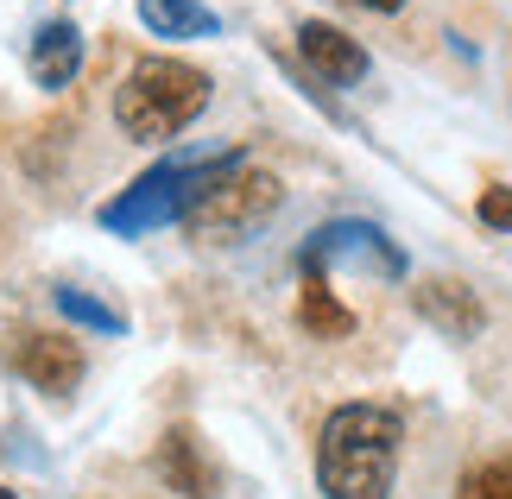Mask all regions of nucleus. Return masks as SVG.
Wrapping results in <instances>:
<instances>
[{"instance_id": "8", "label": "nucleus", "mask_w": 512, "mask_h": 499, "mask_svg": "<svg viewBox=\"0 0 512 499\" xmlns=\"http://www.w3.org/2000/svg\"><path fill=\"white\" fill-rule=\"evenodd\" d=\"M26 64H32V83H38V89H51V95L70 89L76 76H83V32H76L70 19H51V26H38Z\"/></svg>"}, {"instance_id": "12", "label": "nucleus", "mask_w": 512, "mask_h": 499, "mask_svg": "<svg viewBox=\"0 0 512 499\" xmlns=\"http://www.w3.org/2000/svg\"><path fill=\"white\" fill-rule=\"evenodd\" d=\"M298 323H304L310 335H329V342L354 329L348 304H342L336 291H329V278H323V272H310V278H304V297H298Z\"/></svg>"}, {"instance_id": "10", "label": "nucleus", "mask_w": 512, "mask_h": 499, "mask_svg": "<svg viewBox=\"0 0 512 499\" xmlns=\"http://www.w3.org/2000/svg\"><path fill=\"white\" fill-rule=\"evenodd\" d=\"M159 474H165V487H177L184 499H215V462L203 455V443H196L190 430H171L165 436Z\"/></svg>"}, {"instance_id": "9", "label": "nucleus", "mask_w": 512, "mask_h": 499, "mask_svg": "<svg viewBox=\"0 0 512 499\" xmlns=\"http://www.w3.org/2000/svg\"><path fill=\"white\" fill-rule=\"evenodd\" d=\"M418 316H424V323H437L449 342H475L481 323H487V316H481V297L468 291L462 278H430V285L418 291Z\"/></svg>"}, {"instance_id": "6", "label": "nucleus", "mask_w": 512, "mask_h": 499, "mask_svg": "<svg viewBox=\"0 0 512 499\" xmlns=\"http://www.w3.org/2000/svg\"><path fill=\"white\" fill-rule=\"evenodd\" d=\"M13 373L19 379H32L38 392H51V398H64L76 392V379H83V348L70 342V335H45V329H26V335H13Z\"/></svg>"}, {"instance_id": "5", "label": "nucleus", "mask_w": 512, "mask_h": 499, "mask_svg": "<svg viewBox=\"0 0 512 499\" xmlns=\"http://www.w3.org/2000/svg\"><path fill=\"white\" fill-rule=\"evenodd\" d=\"M329 259H336V266H367V272H386V278H399V272H405V253L392 247L380 228H367V222H336V228H317V234H310L304 266H310V272H323Z\"/></svg>"}, {"instance_id": "4", "label": "nucleus", "mask_w": 512, "mask_h": 499, "mask_svg": "<svg viewBox=\"0 0 512 499\" xmlns=\"http://www.w3.org/2000/svg\"><path fill=\"white\" fill-rule=\"evenodd\" d=\"M279 196H285V190H279V177H272V171H260V165H234L228 177H215V184L184 209V228H190V241H203V247L247 241L253 228L272 222Z\"/></svg>"}, {"instance_id": "7", "label": "nucleus", "mask_w": 512, "mask_h": 499, "mask_svg": "<svg viewBox=\"0 0 512 499\" xmlns=\"http://www.w3.org/2000/svg\"><path fill=\"white\" fill-rule=\"evenodd\" d=\"M298 51H304V64L317 70L323 83H336V89L367 83V51L354 45L342 26H329V19H304V26H298Z\"/></svg>"}, {"instance_id": "14", "label": "nucleus", "mask_w": 512, "mask_h": 499, "mask_svg": "<svg viewBox=\"0 0 512 499\" xmlns=\"http://www.w3.org/2000/svg\"><path fill=\"white\" fill-rule=\"evenodd\" d=\"M456 499H512V455H494V462H475L462 474Z\"/></svg>"}, {"instance_id": "11", "label": "nucleus", "mask_w": 512, "mask_h": 499, "mask_svg": "<svg viewBox=\"0 0 512 499\" xmlns=\"http://www.w3.org/2000/svg\"><path fill=\"white\" fill-rule=\"evenodd\" d=\"M140 26L152 38H215L222 19H215L203 0H140Z\"/></svg>"}, {"instance_id": "2", "label": "nucleus", "mask_w": 512, "mask_h": 499, "mask_svg": "<svg viewBox=\"0 0 512 499\" xmlns=\"http://www.w3.org/2000/svg\"><path fill=\"white\" fill-rule=\"evenodd\" d=\"M209 108V76L184 57H140L114 89V121L127 139H177Z\"/></svg>"}, {"instance_id": "13", "label": "nucleus", "mask_w": 512, "mask_h": 499, "mask_svg": "<svg viewBox=\"0 0 512 499\" xmlns=\"http://www.w3.org/2000/svg\"><path fill=\"white\" fill-rule=\"evenodd\" d=\"M57 310H64L76 329H95V335H121L127 329L121 310L102 304V297H89V291H76V285H57Z\"/></svg>"}, {"instance_id": "15", "label": "nucleus", "mask_w": 512, "mask_h": 499, "mask_svg": "<svg viewBox=\"0 0 512 499\" xmlns=\"http://www.w3.org/2000/svg\"><path fill=\"white\" fill-rule=\"evenodd\" d=\"M475 209H481V222H487V228H512V190H506V184H487Z\"/></svg>"}, {"instance_id": "17", "label": "nucleus", "mask_w": 512, "mask_h": 499, "mask_svg": "<svg viewBox=\"0 0 512 499\" xmlns=\"http://www.w3.org/2000/svg\"><path fill=\"white\" fill-rule=\"evenodd\" d=\"M0 499H13V493H7V487H0Z\"/></svg>"}, {"instance_id": "3", "label": "nucleus", "mask_w": 512, "mask_h": 499, "mask_svg": "<svg viewBox=\"0 0 512 499\" xmlns=\"http://www.w3.org/2000/svg\"><path fill=\"white\" fill-rule=\"evenodd\" d=\"M234 165H247V158L241 152L165 158V165H152L146 177H133L114 203H102V228L108 234H152V228H165V222H184V209L215 184V177H228Z\"/></svg>"}, {"instance_id": "1", "label": "nucleus", "mask_w": 512, "mask_h": 499, "mask_svg": "<svg viewBox=\"0 0 512 499\" xmlns=\"http://www.w3.org/2000/svg\"><path fill=\"white\" fill-rule=\"evenodd\" d=\"M405 424L386 405H342L317 430V487L323 499H392Z\"/></svg>"}, {"instance_id": "16", "label": "nucleus", "mask_w": 512, "mask_h": 499, "mask_svg": "<svg viewBox=\"0 0 512 499\" xmlns=\"http://www.w3.org/2000/svg\"><path fill=\"white\" fill-rule=\"evenodd\" d=\"M354 7H367V13H399L405 0H354Z\"/></svg>"}]
</instances>
